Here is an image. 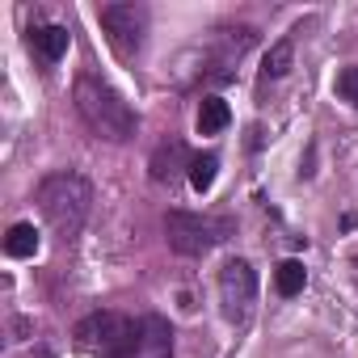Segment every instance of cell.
<instances>
[{
    "instance_id": "1",
    "label": "cell",
    "mask_w": 358,
    "mask_h": 358,
    "mask_svg": "<svg viewBox=\"0 0 358 358\" xmlns=\"http://www.w3.org/2000/svg\"><path fill=\"white\" fill-rule=\"evenodd\" d=\"M72 101H76V114H80V122H85V127H89L97 139L127 143V139L139 131V118H135V110L122 101V93H118L114 85H106L101 76H93V72L76 76Z\"/></svg>"
},
{
    "instance_id": "2",
    "label": "cell",
    "mask_w": 358,
    "mask_h": 358,
    "mask_svg": "<svg viewBox=\"0 0 358 358\" xmlns=\"http://www.w3.org/2000/svg\"><path fill=\"white\" fill-rule=\"evenodd\" d=\"M38 207H43L47 224L64 241H72L85 228L89 211H93V186H89V177H80L76 169L47 173L43 182H38Z\"/></svg>"
},
{
    "instance_id": "3",
    "label": "cell",
    "mask_w": 358,
    "mask_h": 358,
    "mask_svg": "<svg viewBox=\"0 0 358 358\" xmlns=\"http://www.w3.org/2000/svg\"><path fill=\"white\" fill-rule=\"evenodd\" d=\"M232 232H236V224L224 215H199V211H169L164 215V236L182 257H207Z\"/></svg>"
},
{
    "instance_id": "4",
    "label": "cell",
    "mask_w": 358,
    "mask_h": 358,
    "mask_svg": "<svg viewBox=\"0 0 358 358\" xmlns=\"http://www.w3.org/2000/svg\"><path fill=\"white\" fill-rule=\"evenodd\" d=\"M97 22L110 38V47L122 55V59H135L143 51V38H148V9L135 5V0H118V5H101L97 9Z\"/></svg>"
},
{
    "instance_id": "5",
    "label": "cell",
    "mask_w": 358,
    "mask_h": 358,
    "mask_svg": "<svg viewBox=\"0 0 358 358\" xmlns=\"http://www.w3.org/2000/svg\"><path fill=\"white\" fill-rule=\"evenodd\" d=\"M106 358H173V329L164 316H139L127 341Z\"/></svg>"
},
{
    "instance_id": "6",
    "label": "cell",
    "mask_w": 358,
    "mask_h": 358,
    "mask_svg": "<svg viewBox=\"0 0 358 358\" xmlns=\"http://www.w3.org/2000/svg\"><path fill=\"white\" fill-rule=\"evenodd\" d=\"M220 299H224V316L228 320H245L253 299H257V270L245 257L224 262L220 270Z\"/></svg>"
},
{
    "instance_id": "7",
    "label": "cell",
    "mask_w": 358,
    "mask_h": 358,
    "mask_svg": "<svg viewBox=\"0 0 358 358\" xmlns=\"http://www.w3.org/2000/svg\"><path fill=\"white\" fill-rule=\"evenodd\" d=\"M131 324H135V320L122 316V312H89V316L76 324V345L97 350V354L106 358V354H114V350L127 341Z\"/></svg>"
},
{
    "instance_id": "8",
    "label": "cell",
    "mask_w": 358,
    "mask_h": 358,
    "mask_svg": "<svg viewBox=\"0 0 358 358\" xmlns=\"http://www.w3.org/2000/svg\"><path fill=\"white\" fill-rule=\"evenodd\" d=\"M26 43H30V51L51 68V64H59V59L68 55L72 30H68V26H34V30L26 34Z\"/></svg>"
},
{
    "instance_id": "9",
    "label": "cell",
    "mask_w": 358,
    "mask_h": 358,
    "mask_svg": "<svg viewBox=\"0 0 358 358\" xmlns=\"http://www.w3.org/2000/svg\"><path fill=\"white\" fill-rule=\"evenodd\" d=\"M182 160H186V143L182 139H164L152 152V177L156 182H173V177L182 173Z\"/></svg>"
},
{
    "instance_id": "10",
    "label": "cell",
    "mask_w": 358,
    "mask_h": 358,
    "mask_svg": "<svg viewBox=\"0 0 358 358\" xmlns=\"http://www.w3.org/2000/svg\"><path fill=\"white\" fill-rule=\"evenodd\" d=\"M232 122V110L224 97H203L199 101V135H220Z\"/></svg>"
},
{
    "instance_id": "11",
    "label": "cell",
    "mask_w": 358,
    "mask_h": 358,
    "mask_svg": "<svg viewBox=\"0 0 358 358\" xmlns=\"http://www.w3.org/2000/svg\"><path fill=\"white\" fill-rule=\"evenodd\" d=\"M274 287H278L282 299H295V295L308 287V270H303V262H295V257L278 262V270H274Z\"/></svg>"
},
{
    "instance_id": "12",
    "label": "cell",
    "mask_w": 358,
    "mask_h": 358,
    "mask_svg": "<svg viewBox=\"0 0 358 358\" xmlns=\"http://www.w3.org/2000/svg\"><path fill=\"white\" fill-rule=\"evenodd\" d=\"M5 253L9 257H34L38 253V232H34V224H13L9 228V236H5Z\"/></svg>"
},
{
    "instance_id": "13",
    "label": "cell",
    "mask_w": 358,
    "mask_h": 358,
    "mask_svg": "<svg viewBox=\"0 0 358 358\" xmlns=\"http://www.w3.org/2000/svg\"><path fill=\"white\" fill-rule=\"evenodd\" d=\"M291 59H295V43H291V38H282V43H274V47L266 51V64H262V76H266V80H278V76H287V72H291Z\"/></svg>"
},
{
    "instance_id": "14",
    "label": "cell",
    "mask_w": 358,
    "mask_h": 358,
    "mask_svg": "<svg viewBox=\"0 0 358 358\" xmlns=\"http://www.w3.org/2000/svg\"><path fill=\"white\" fill-rule=\"evenodd\" d=\"M215 173H220V156H215V152L194 156V160H190V186H194L199 194H207V190L215 186Z\"/></svg>"
},
{
    "instance_id": "15",
    "label": "cell",
    "mask_w": 358,
    "mask_h": 358,
    "mask_svg": "<svg viewBox=\"0 0 358 358\" xmlns=\"http://www.w3.org/2000/svg\"><path fill=\"white\" fill-rule=\"evenodd\" d=\"M337 93H341V101H350V106L358 110V64L341 68V76H337Z\"/></svg>"
}]
</instances>
